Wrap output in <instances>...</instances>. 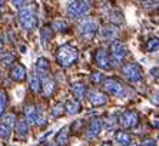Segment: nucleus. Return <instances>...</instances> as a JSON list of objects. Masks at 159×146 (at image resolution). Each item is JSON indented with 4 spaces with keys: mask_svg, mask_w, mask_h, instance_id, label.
Masks as SVG:
<instances>
[{
    "mask_svg": "<svg viewBox=\"0 0 159 146\" xmlns=\"http://www.w3.org/2000/svg\"><path fill=\"white\" fill-rule=\"evenodd\" d=\"M25 116H26V122L34 125V116H36V107L33 105H26L25 106Z\"/></svg>",
    "mask_w": 159,
    "mask_h": 146,
    "instance_id": "4be33fe9",
    "label": "nucleus"
},
{
    "mask_svg": "<svg viewBox=\"0 0 159 146\" xmlns=\"http://www.w3.org/2000/svg\"><path fill=\"white\" fill-rule=\"evenodd\" d=\"M67 142H69V130H67V128H63L62 130H59V133L56 135V143L63 146V145H66Z\"/></svg>",
    "mask_w": 159,
    "mask_h": 146,
    "instance_id": "412c9836",
    "label": "nucleus"
},
{
    "mask_svg": "<svg viewBox=\"0 0 159 146\" xmlns=\"http://www.w3.org/2000/svg\"><path fill=\"white\" fill-rule=\"evenodd\" d=\"M10 135H11L10 128H9V126H6L4 123L0 125V138L4 139V140H7V139L10 138Z\"/></svg>",
    "mask_w": 159,
    "mask_h": 146,
    "instance_id": "cd10ccee",
    "label": "nucleus"
},
{
    "mask_svg": "<svg viewBox=\"0 0 159 146\" xmlns=\"http://www.w3.org/2000/svg\"><path fill=\"white\" fill-rule=\"evenodd\" d=\"M143 146H156V140H153V139H146L143 142Z\"/></svg>",
    "mask_w": 159,
    "mask_h": 146,
    "instance_id": "f704fd0d",
    "label": "nucleus"
},
{
    "mask_svg": "<svg viewBox=\"0 0 159 146\" xmlns=\"http://www.w3.org/2000/svg\"><path fill=\"white\" fill-rule=\"evenodd\" d=\"M26 76H27V72H26V67L23 65H15L11 67L10 77L15 82H23L26 79Z\"/></svg>",
    "mask_w": 159,
    "mask_h": 146,
    "instance_id": "4468645a",
    "label": "nucleus"
},
{
    "mask_svg": "<svg viewBox=\"0 0 159 146\" xmlns=\"http://www.w3.org/2000/svg\"><path fill=\"white\" fill-rule=\"evenodd\" d=\"M88 99L93 106H103V105L107 103V98L102 93V92H98V90H90L89 92Z\"/></svg>",
    "mask_w": 159,
    "mask_h": 146,
    "instance_id": "ddd939ff",
    "label": "nucleus"
},
{
    "mask_svg": "<svg viewBox=\"0 0 159 146\" xmlns=\"http://www.w3.org/2000/svg\"><path fill=\"white\" fill-rule=\"evenodd\" d=\"M3 123L6 125V126H13V125L16 123V116L13 113H9V115H6V116L3 117Z\"/></svg>",
    "mask_w": 159,
    "mask_h": 146,
    "instance_id": "2f4dec72",
    "label": "nucleus"
},
{
    "mask_svg": "<svg viewBox=\"0 0 159 146\" xmlns=\"http://www.w3.org/2000/svg\"><path fill=\"white\" fill-rule=\"evenodd\" d=\"M4 2H6V0H0V7H2V6L4 4Z\"/></svg>",
    "mask_w": 159,
    "mask_h": 146,
    "instance_id": "4c0bfd02",
    "label": "nucleus"
},
{
    "mask_svg": "<svg viewBox=\"0 0 159 146\" xmlns=\"http://www.w3.org/2000/svg\"><path fill=\"white\" fill-rule=\"evenodd\" d=\"M49 72H50V62L46 57H39L36 60V75L43 79L49 76Z\"/></svg>",
    "mask_w": 159,
    "mask_h": 146,
    "instance_id": "9d476101",
    "label": "nucleus"
},
{
    "mask_svg": "<svg viewBox=\"0 0 159 146\" xmlns=\"http://www.w3.org/2000/svg\"><path fill=\"white\" fill-rule=\"evenodd\" d=\"M65 112V105L63 103H57V105L55 106L52 109V115L55 117H59V116H62V113Z\"/></svg>",
    "mask_w": 159,
    "mask_h": 146,
    "instance_id": "c756f323",
    "label": "nucleus"
},
{
    "mask_svg": "<svg viewBox=\"0 0 159 146\" xmlns=\"http://www.w3.org/2000/svg\"><path fill=\"white\" fill-rule=\"evenodd\" d=\"M116 140H118L119 143H122V145H129V143L132 142V138H130V135H128L126 132H118V133H116Z\"/></svg>",
    "mask_w": 159,
    "mask_h": 146,
    "instance_id": "393cba45",
    "label": "nucleus"
},
{
    "mask_svg": "<svg viewBox=\"0 0 159 146\" xmlns=\"http://www.w3.org/2000/svg\"><path fill=\"white\" fill-rule=\"evenodd\" d=\"M138 122H139V117H138V113L135 110H126V112H123L122 116H120V123L128 129L135 128L138 125Z\"/></svg>",
    "mask_w": 159,
    "mask_h": 146,
    "instance_id": "6e6552de",
    "label": "nucleus"
},
{
    "mask_svg": "<svg viewBox=\"0 0 159 146\" xmlns=\"http://www.w3.org/2000/svg\"><path fill=\"white\" fill-rule=\"evenodd\" d=\"M6 103H7V96H6V93H4V92H0V117L3 116Z\"/></svg>",
    "mask_w": 159,
    "mask_h": 146,
    "instance_id": "7c9ffc66",
    "label": "nucleus"
},
{
    "mask_svg": "<svg viewBox=\"0 0 159 146\" xmlns=\"http://www.w3.org/2000/svg\"><path fill=\"white\" fill-rule=\"evenodd\" d=\"M95 62H96V65L99 66L100 69H103V70H109L112 67L111 59H109V56H107L105 49H99V50L96 52V55H95Z\"/></svg>",
    "mask_w": 159,
    "mask_h": 146,
    "instance_id": "1a4fd4ad",
    "label": "nucleus"
},
{
    "mask_svg": "<svg viewBox=\"0 0 159 146\" xmlns=\"http://www.w3.org/2000/svg\"><path fill=\"white\" fill-rule=\"evenodd\" d=\"M42 90H43L44 98H52L53 93L56 90V82L52 77H43V82H42Z\"/></svg>",
    "mask_w": 159,
    "mask_h": 146,
    "instance_id": "f8f14e48",
    "label": "nucleus"
},
{
    "mask_svg": "<svg viewBox=\"0 0 159 146\" xmlns=\"http://www.w3.org/2000/svg\"><path fill=\"white\" fill-rule=\"evenodd\" d=\"M65 110H66L67 115H76L79 113V110H80V105H79V100L76 99H72V100H67L65 103Z\"/></svg>",
    "mask_w": 159,
    "mask_h": 146,
    "instance_id": "f3484780",
    "label": "nucleus"
},
{
    "mask_svg": "<svg viewBox=\"0 0 159 146\" xmlns=\"http://www.w3.org/2000/svg\"><path fill=\"white\" fill-rule=\"evenodd\" d=\"M34 9L36 7L33 4H30V6L20 9V11H19V22L23 26V29L27 32H32L37 27V17Z\"/></svg>",
    "mask_w": 159,
    "mask_h": 146,
    "instance_id": "f03ea898",
    "label": "nucleus"
},
{
    "mask_svg": "<svg viewBox=\"0 0 159 146\" xmlns=\"http://www.w3.org/2000/svg\"><path fill=\"white\" fill-rule=\"evenodd\" d=\"M102 146H112V145H111V143H103Z\"/></svg>",
    "mask_w": 159,
    "mask_h": 146,
    "instance_id": "58836bf2",
    "label": "nucleus"
},
{
    "mask_svg": "<svg viewBox=\"0 0 159 146\" xmlns=\"http://www.w3.org/2000/svg\"><path fill=\"white\" fill-rule=\"evenodd\" d=\"M107 19H109V22L112 25H115V26H119L123 23V16L119 10H111L109 15H107Z\"/></svg>",
    "mask_w": 159,
    "mask_h": 146,
    "instance_id": "a211bd4d",
    "label": "nucleus"
},
{
    "mask_svg": "<svg viewBox=\"0 0 159 146\" xmlns=\"http://www.w3.org/2000/svg\"><path fill=\"white\" fill-rule=\"evenodd\" d=\"M72 92H73L76 100H80V99H83L86 96V86L83 83H80V82L73 83L72 84Z\"/></svg>",
    "mask_w": 159,
    "mask_h": 146,
    "instance_id": "dca6fc26",
    "label": "nucleus"
},
{
    "mask_svg": "<svg viewBox=\"0 0 159 146\" xmlns=\"http://www.w3.org/2000/svg\"><path fill=\"white\" fill-rule=\"evenodd\" d=\"M103 83H105V89L107 90V93H111L115 98H125L126 93H128L125 84L120 80L115 79V77H107V79L103 80Z\"/></svg>",
    "mask_w": 159,
    "mask_h": 146,
    "instance_id": "39448f33",
    "label": "nucleus"
},
{
    "mask_svg": "<svg viewBox=\"0 0 159 146\" xmlns=\"http://www.w3.org/2000/svg\"><path fill=\"white\" fill-rule=\"evenodd\" d=\"M16 60V57H15V55L13 53H9V52H4V53H2L0 55V63L2 65H4V66H10L11 63Z\"/></svg>",
    "mask_w": 159,
    "mask_h": 146,
    "instance_id": "5701e85b",
    "label": "nucleus"
},
{
    "mask_svg": "<svg viewBox=\"0 0 159 146\" xmlns=\"http://www.w3.org/2000/svg\"><path fill=\"white\" fill-rule=\"evenodd\" d=\"M78 59H79V52L72 44H63L56 52V60L62 67H69V66L75 65L78 62Z\"/></svg>",
    "mask_w": 159,
    "mask_h": 146,
    "instance_id": "f257e3e1",
    "label": "nucleus"
},
{
    "mask_svg": "<svg viewBox=\"0 0 159 146\" xmlns=\"http://www.w3.org/2000/svg\"><path fill=\"white\" fill-rule=\"evenodd\" d=\"M151 73H152V76H155V77H158V67H153V69L151 70Z\"/></svg>",
    "mask_w": 159,
    "mask_h": 146,
    "instance_id": "c9c22d12",
    "label": "nucleus"
},
{
    "mask_svg": "<svg viewBox=\"0 0 159 146\" xmlns=\"http://www.w3.org/2000/svg\"><path fill=\"white\" fill-rule=\"evenodd\" d=\"M67 29V23L65 20H55L52 25V30H56V32H66Z\"/></svg>",
    "mask_w": 159,
    "mask_h": 146,
    "instance_id": "bb28decb",
    "label": "nucleus"
},
{
    "mask_svg": "<svg viewBox=\"0 0 159 146\" xmlns=\"http://www.w3.org/2000/svg\"><path fill=\"white\" fill-rule=\"evenodd\" d=\"M139 2H146V0H139Z\"/></svg>",
    "mask_w": 159,
    "mask_h": 146,
    "instance_id": "a19ab883",
    "label": "nucleus"
},
{
    "mask_svg": "<svg viewBox=\"0 0 159 146\" xmlns=\"http://www.w3.org/2000/svg\"><path fill=\"white\" fill-rule=\"evenodd\" d=\"M27 0H11V4L15 6V7H22L23 4H26Z\"/></svg>",
    "mask_w": 159,
    "mask_h": 146,
    "instance_id": "72a5a7b5",
    "label": "nucleus"
},
{
    "mask_svg": "<svg viewBox=\"0 0 159 146\" xmlns=\"http://www.w3.org/2000/svg\"><path fill=\"white\" fill-rule=\"evenodd\" d=\"M40 34H42V44L46 48V46H48V42L52 40V36H53L52 27H50V26H44V27H42Z\"/></svg>",
    "mask_w": 159,
    "mask_h": 146,
    "instance_id": "aec40b11",
    "label": "nucleus"
},
{
    "mask_svg": "<svg viewBox=\"0 0 159 146\" xmlns=\"http://www.w3.org/2000/svg\"><path fill=\"white\" fill-rule=\"evenodd\" d=\"M125 57H126V46L125 44L120 40L112 42V56H111L112 63L115 66L122 65Z\"/></svg>",
    "mask_w": 159,
    "mask_h": 146,
    "instance_id": "0eeeda50",
    "label": "nucleus"
},
{
    "mask_svg": "<svg viewBox=\"0 0 159 146\" xmlns=\"http://www.w3.org/2000/svg\"><path fill=\"white\" fill-rule=\"evenodd\" d=\"M0 50H3V39L0 37Z\"/></svg>",
    "mask_w": 159,
    "mask_h": 146,
    "instance_id": "e433bc0d",
    "label": "nucleus"
},
{
    "mask_svg": "<svg viewBox=\"0 0 159 146\" xmlns=\"http://www.w3.org/2000/svg\"><path fill=\"white\" fill-rule=\"evenodd\" d=\"M100 130H102V122L98 117H93L90 123H89V132H88L89 138H96L100 133Z\"/></svg>",
    "mask_w": 159,
    "mask_h": 146,
    "instance_id": "2eb2a0df",
    "label": "nucleus"
},
{
    "mask_svg": "<svg viewBox=\"0 0 159 146\" xmlns=\"http://www.w3.org/2000/svg\"><path fill=\"white\" fill-rule=\"evenodd\" d=\"M128 146H139V145H135V143H129Z\"/></svg>",
    "mask_w": 159,
    "mask_h": 146,
    "instance_id": "ea45409f",
    "label": "nucleus"
},
{
    "mask_svg": "<svg viewBox=\"0 0 159 146\" xmlns=\"http://www.w3.org/2000/svg\"><path fill=\"white\" fill-rule=\"evenodd\" d=\"M30 89H32L33 93H39L42 90V80L36 73L30 75Z\"/></svg>",
    "mask_w": 159,
    "mask_h": 146,
    "instance_id": "6ab92c4d",
    "label": "nucleus"
},
{
    "mask_svg": "<svg viewBox=\"0 0 159 146\" xmlns=\"http://www.w3.org/2000/svg\"><path fill=\"white\" fill-rule=\"evenodd\" d=\"M27 130H29V126H27V122L26 121H20L16 123V132H17L19 135H27Z\"/></svg>",
    "mask_w": 159,
    "mask_h": 146,
    "instance_id": "a878e982",
    "label": "nucleus"
},
{
    "mask_svg": "<svg viewBox=\"0 0 159 146\" xmlns=\"http://www.w3.org/2000/svg\"><path fill=\"white\" fill-rule=\"evenodd\" d=\"M98 29H99V23L95 19L86 17L83 19L79 25V34H80L82 39H86V40H90L95 37Z\"/></svg>",
    "mask_w": 159,
    "mask_h": 146,
    "instance_id": "7ed1b4c3",
    "label": "nucleus"
},
{
    "mask_svg": "<svg viewBox=\"0 0 159 146\" xmlns=\"http://www.w3.org/2000/svg\"><path fill=\"white\" fill-rule=\"evenodd\" d=\"M90 10V3L89 0H73L69 6H67V16L72 19L86 16Z\"/></svg>",
    "mask_w": 159,
    "mask_h": 146,
    "instance_id": "20e7f679",
    "label": "nucleus"
},
{
    "mask_svg": "<svg viewBox=\"0 0 159 146\" xmlns=\"http://www.w3.org/2000/svg\"><path fill=\"white\" fill-rule=\"evenodd\" d=\"M100 34H102V39H103V40L115 42V39L119 34V30L115 25H106L105 27L100 29Z\"/></svg>",
    "mask_w": 159,
    "mask_h": 146,
    "instance_id": "9b49d317",
    "label": "nucleus"
},
{
    "mask_svg": "<svg viewBox=\"0 0 159 146\" xmlns=\"http://www.w3.org/2000/svg\"><path fill=\"white\" fill-rule=\"evenodd\" d=\"M46 123V116H44V112L43 109H42L40 106L39 107H36V116H34V125H39V126H42V125Z\"/></svg>",
    "mask_w": 159,
    "mask_h": 146,
    "instance_id": "b1692460",
    "label": "nucleus"
},
{
    "mask_svg": "<svg viewBox=\"0 0 159 146\" xmlns=\"http://www.w3.org/2000/svg\"><path fill=\"white\" fill-rule=\"evenodd\" d=\"M159 49V42L156 37H153V39H149L148 42V52H151V53H153V52H158Z\"/></svg>",
    "mask_w": 159,
    "mask_h": 146,
    "instance_id": "c85d7f7f",
    "label": "nucleus"
},
{
    "mask_svg": "<svg viewBox=\"0 0 159 146\" xmlns=\"http://www.w3.org/2000/svg\"><path fill=\"white\" fill-rule=\"evenodd\" d=\"M90 80H92L93 83L100 84V83H102V82L105 80V77H103V75H102V73H99V72H95V73H92V75H90Z\"/></svg>",
    "mask_w": 159,
    "mask_h": 146,
    "instance_id": "473e14b6",
    "label": "nucleus"
},
{
    "mask_svg": "<svg viewBox=\"0 0 159 146\" xmlns=\"http://www.w3.org/2000/svg\"><path fill=\"white\" fill-rule=\"evenodd\" d=\"M122 73L129 82H139L143 77L142 67L136 63H125L122 66Z\"/></svg>",
    "mask_w": 159,
    "mask_h": 146,
    "instance_id": "423d86ee",
    "label": "nucleus"
}]
</instances>
